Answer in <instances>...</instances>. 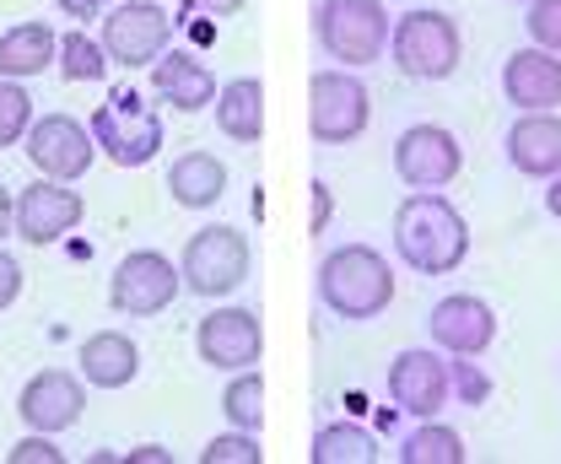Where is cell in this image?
<instances>
[{
  "label": "cell",
  "mask_w": 561,
  "mask_h": 464,
  "mask_svg": "<svg viewBox=\"0 0 561 464\" xmlns=\"http://www.w3.org/2000/svg\"><path fill=\"white\" fill-rule=\"evenodd\" d=\"M400 464H465V438H459L454 427H443V421L426 416L416 432L405 438Z\"/></svg>",
  "instance_id": "d4e9b609"
},
{
  "label": "cell",
  "mask_w": 561,
  "mask_h": 464,
  "mask_svg": "<svg viewBox=\"0 0 561 464\" xmlns=\"http://www.w3.org/2000/svg\"><path fill=\"white\" fill-rule=\"evenodd\" d=\"M151 92L168 103V109H184V114H201L216 103V76L206 60L184 55V49H168L157 66H151Z\"/></svg>",
  "instance_id": "d6986e66"
},
{
  "label": "cell",
  "mask_w": 561,
  "mask_h": 464,
  "mask_svg": "<svg viewBox=\"0 0 561 464\" xmlns=\"http://www.w3.org/2000/svg\"><path fill=\"white\" fill-rule=\"evenodd\" d=\"M179 275H184V292H195V297H227L249 275V238L238 227H227V222L201 227L184 244Z\"/></svg>",
  "instance_id": "52a82bcc"
},
{
  "label": "cell",
  "mask_w": 561,
  "mask_h": 464,
  "mask_svg": "<svg viewBox=\"0 0 561 464\" xmlns=\"http://www.w3.org/2000/svg\"><path fill=\"white\" fill-rule=\"evenodd\" d=\"M16 297H22V265H16V260L0 249V314H5Z\"/></svg>",
  "instance_id": "d6a6232c"
},
{
  "label": "cell",
  "mask_w": 561,
  "mask_h": 464,
  "mask_svg": "<svg viewBox=\"0 0 561 464\" xmlns=\"http://www.w3.org/2000/svg\"><path fill=\"white\" fill-rule=\"evenodd\" d=\"M130 464H173V454H168V449H157V443H146V449L130 454Z\"/></svg>",
  "instance_id": "74e56055"
},
{
  "label": "cell",
  "mask_w": 561,
  "mask_h": 464,
  "mask_svg": "<svg viewBox=\"0 0 561 464\" xmlns=\"http://www.w3.org/2000/svg\"><path fill=\"white\" fill-rule=\"evenodd\" d=\"M66 16H76V22H98L103 11H108V0H55Z\"/></svg>",
  "instance_id": "836d02e7"
},
{
  "label": "cell",
  "mask_w": 561,
  "mask_h": 464,
  "mask_svg": "<svg viewBox=\"0 0 561 464\" xmlns=\"http://www.w3.org/2000/svg\"><path fill=\"white\" fill-rule=\"evenodd\" d=\"M16 410H22V421L33 427V432H66L81 421V410H87V384L66 373V367H44V373H33L27 384H22V395H16Z\"/></svg>",
  "instance_id": "9a60e30c"
},
{
  "label": "cell",
  "mask_w": 561,
  "mask_h": 464,
  "mask_svg": "<svg viewBox=\"0 0 561 464\" xmlns=\"http://www.w3.org/2000/svg\"><path fill=\"white\" fill-rule=\"evenodd\" d=\"M221 416H227V427H243V432H260L265 427V378L254 367L232 373V384L221 395Z\"/></svg>",
  "instance_id": "484cf974"
},
{
  "label": "cell",
  "mask_w": 561,
  "mask_h": 464,
  "mask_svg": "<svg viewBox=\"0 0 561 464\" xmlns=\"http://www.w3.org/2000/svg\"><path fill=\"white\" fill-rule=\"evenodd\" d=\"M502 92H507V103H513L518 114H529V109H557L561 103V60L551 49H540V44L507 55Z\"/></svg>",
  "instance_id": "ac0fdd59"
},
{
  "label": "cell",
  "mask_w": 561,
  "mask_h": 464,
  "mask_svg": "<svg viewBox=\"0 0 561 464\" xmlns=\"http://www.w3.org/2000/svg\"><path fill=\"white\" fill-rule=\"evenodd\" d=\"M210 109H216V125L227 140H238V146L265 140V81L260 76H238V81L216 87Z\"/></svg>",
  "instance_id": "44dd1931"
},
{
  "label": "cell",
  "mask_w": 561,
  "mask_h": 464,
  "mask_svg": "<svg viewBox=\"0 0 561 464\" xmlns=\"http://www.w3.org/2000/svg\"><path fill=\"white\" fill-rule=\"evenodd\" d=\"M524 27H529V38H535L540 49L561 55V0H529Z\"/></svg>",
  "instance_id": "f546056e"
},
{
  "label": "cell",
  "mask_w": 561,
  "mask_h": 464,
  "mask_svg": "<svg viewBox=\"0 0 561 464\" xmlns=\"http://www.w3.org/2000/svg\"><path fill=\"white\" fill-rule=\"evenodd\" d=\"M168 190H173V200L184 211H210L216 200L227 195V162L210 157V151H184L168 168Z\"/></svg>",
  "instance_id": "603a6c76"
},
{
  "label": "cell",
  "mask_w": 561,
  "mask_h": 464,
  "mask_svg": "<svg viewBox=\"0 0 561 464\" xmlns=\"http://www.w3.org/2000/svg\"><path fill=\"white\" fill-rule=\"evenodd\" d=\"M389 55L411 81H443L465 55L459 22L448 11H411L389 27Z\"/></svg>",
  "instance_id": "277c9868"
},
{
  "label": "cell",
  "mask_w": 561,
  "mask_h": 464,
  "mask_svg": "<svg viewBox=\"0 0 561 464\" xmlns=\"http://www.w3.org/2000/svg\"><path fill=\"white\" fill-rule=\"evenodd\" d=\"M373 125V98L362 76L346 70H313L308 81V131L319 146H351L356 135Z\"/></svg>",
  "instance_id": "8992f818"
},
{
  "label": "cell",
  "mask_w": 561,
  "mask_h": 464,
  "mask_svg": "<svg viewBox=\"0 0 561 464\" xmlns=\"http://www.w3.org/2000/svg\"><path fill=\"white\" fill-rule=\"evenodd\" d=\"M87 131H92L98 151H103L114 168H146V162L162 151V120H157V109L140 98L136 87H114V92L92 109Z\"/></svg>",
  "instance_id": "3957f363"
},
{
  "label": "cell",
  "mask_w": 561,
  "mask_h": 464,
  "mask_svg": "<svg viewBox=\"0 0 561 464\" xmlns=\"http://www.w3.org/2000/svg\"><path fill=\"white\" fill-rule=\"evenodd\" d=\"M5 464H66V454L49 443V432H33V438H22V443L5 454Z\"/></svg>",
  "instance_id": "1f68e13d"
},
{
  "label": "cell",
  "mask_w": 561,
  "mask_h": 464,
  "mask_svg": "<svg viewBox=\"0 0 561 464\" xmlns=\"http://www.w3.org/2000/svg\"><path fill=\"white\" fill-rule=\"evenodd\" d=\"M459 168H465V146L443 125H411L394 140V173L411 190H443L459 179Z\"/></svg>",
  "instance_id": "7c38bea8"
},
{
  "label": "cell",
  "mask_w": 561,
  "mask_h": 464,
  "mask_svg": "<svg viewBox=\"0 0 561 464\" xmlns=\"http://www.w3.org/2000/svg\"><path fill=\"white\" fill-rule=\"evenodd\" d=\"M265 449H260V432H243V427H227L221 438H210L201 464H260Z\"/></svg>",
  "instance_id": "f1b7e54d"
},
{
  "label": "cell",
  "mask_w": 561,
  "mask_h": 464,
  "mask_svg": "<svg viewBox=\"0 0 561 464\" xmlns=\"http://www.w3.org/2000/svg\"><path fill=\"white\" fill-rule=\"evenodd\" d=\"M518 5H529V0H518Z\"/></svg>",
  "instance_id": "ab89813d"
},
{
  "label": "cell",
  "mask_w": 561,
  "mask_h": 464,
  "mask_svg": "<svg viewBox=\"0 0 561 464\" xmlns=\"http://www.w3.org/2000/svg\"><path fill=\"white\" fill-rule=\"evenodd\" d=\"M76 362H81V378H87V384H98V389H125V384H136V373H140V346L125 330H98L81 340Z\"/></svg>",
  "instance_id": "ffe728a7"
},
{
  "label": "cell",
  "mask_w": 561,
  "mask_h": 464,
  "mask_svg": "<svg viewBox=\"0 0 561 464\" xmlns=\"http://www.w3.org/2000/svg\"><path fill=\"white\" fill-rule=\"evenodd\" d=\"M378 460V443L367 427L356 421H335L313 438V464H373Z\"/></svg>",
  "instance_id": "cb8c5ba5"
},
{
  "label": "cell",
  "mask_w": 561,
  "mask_h": 464,
  "mask_svg": "<svg viewBox=\"0 0 561 464\" xmlns=\"http://www.w3.org/2000/svg\"><path fill=\"white\" fill-rule=\"evenodd\" d=\"M330 211H335V200H330V190H324V179H313V233H324V222H330Z\"/></svg>",
  "instance_id": "e575fe53"
},
{
  "label": "cell",
  "mask_w": 561,
  "mask_h": 464,
  "mask_svg": "<svg viewBox=\"0 0 561 464\" xmlns=\"http://www.w3.org/2000/svg\"><path fill=\"white\" fill-rule=\"evenodd\" d=\"M11 233H16V195L0 184V244H5Z\"/></svg>",
  "instance_id": "8d00e7d4"
},
{
  "label": "cell",
  "mask_w": 561,
  "mask_h": 464,
  "mask_svg": "<svg viewBox=\"0 0 561 464\" xmlns=\"http://www.w3.org/2000/svg\"><path fill=\"white\" fill-rule=\"evenodd\" d=\"M507 162L524 179H551L561 173V114L557 109H529L507 131Z\"/></svg>",
  "instance_id": "e0dca14e"
},
{
  "label": "cell",
  "mask_w": 561,
  "mask_h": 464,
  "mask_svg": "<svg viewBox=\"0 0 561 464\" xmlns=\"http://www.w3.org/2000/svg\"><path fill=\"white\" fill-rule=\"evenodd\" d=\"M195 351L201 362L216 373H243L260 362L265 351V330H260V314L254 308H210L195 330Z\"/></svg>",
  "instance_id": "8fae6325"
},
{
  "label": "cell",
  "mask_w": 561,
  "mask_h": 464,
  "mask_svg": "<svg viewBox=\"0 0 561 464\" xmlns=\"http://www.w3.org/2000/svg\"><path fill=\"white\" fill-rule=\"evenodd\" d=\"M389 27L394 22L378 0H324L313 11V33L341 66H373L389 49Z\"/></svg>",
  "instance_id": "5b68a950"
},
{
  "label": "cell",
  "mask_w": 561,
  "mask_h": 464,
  "mask_svg": "<svg viewBox=\"0 0 561 464\" xmlns=\"http://www.w3.org/2000/svg\"><path fill=\"white\" fill-rule=\"evenodd\" d=\"M60 70L66 81H103L108 76V49L92 33H66L60 38Z\"/></svg>",
  "instance_id": "4316f807"
},
{
  "label": "cell",
  "mask_w": 561,
  "mask_h": 464,
  "mask_svg": "<svg viewBox=\"0 0 561 464\" xmlns=\"http://www.w3.org/2000/svg\"><path fill=\"white\" fill-rule=\"evenodd\" d=\"M22 146H27V162H33L44 179H66V184H76V179L92 168V157H98L92 131H87L81 120H70V114L33 120L27 135H22Z\"/></svg>",
  "instance_id": "30bf717a"
},
{
  "label": "cell",
  "mask_w": 561,
  "mask_h": 464,
  "mask_svg": "<svg viewBox=\"0 0 561 464\" xmlns=\"http://www.w3.org/2000/svg\"><path fill=\"white\" fill-rule=\"evenodd\" d=\"M55 60H60V38H55L49 22H22V27L0 33V76L27 81V76L49 70Z\"/></svg>",
  "instance_id": "7402d4cb"
},
{
  "label": "cell",
  "mask_w": 561,
  "mask_h": 464,
  "mask_svg": "<svg viewBox=\"0 0 561 464\" xmlns=\"http://www.w3.org/2000/svg\"><path fill=\"white\" fill-rule=\"evenodd\" d=\"M184 11H201V16H232L243 11V0H179Z\"/></svg>",
  "instance_id": "d590c367"
},
{
  "label": "cell",
  "mask_w": 561,
  "mask_h": 464,
  "mask_svg": "<svg viewBox=\"0 0 561 464\" xmlns=\"http://www.w3.org/2000/svg\"><path fill=\"white\" fill-rule=\"evenodd\" d=\"M33 125V98H27V87L22 81H0V146H16L22 135Z\"/></svg>",
  "instance_id": "83f0119b"
},
{
  "label": "cell",
  "mask_w": 561,
  "mask_h": 464,
  "mask_svg": "<svg viewBox=\"0 0 561 464\" xmlns=\"http://www.w3.org/2000/svg\"><path fill=\"white\" fill-rule=\"evenodd\" d=\"M546 211L561 222V173H551V190H546Z\"/></svg>",
  "instance_id": "f35d334b"
},
{
  "label": "cell",
  "mask_w": 561,
  "mask_h": 464,
  "mask_svg": "<svg viewBox=\"0 0 561 464\" xmlns=\"http://www.w3.org/2000/svg\"><path fill=\"white\" fill-rule=\"evenodd\" d=\"M394 254L416 275H454L470 254V222L437 190H421L394 211Z\"/></svg>",
  "instance_id": "6da1fadb"
},
{
  "label": "cell",
  "mask_w": 561,
  "mask_h": 464,
  "mask_svg": "<svg viewBox=\"0 0 561 464\" xmlns=\"http://www.w3.org/2000/svg\"><path fill=\"white\" fill-rule=\"evenodd\" d=\"M319 297L341 319H378L394 303V270L367 244H341L319 265Z\"/></svg>",
  "instance_id": "7a4b0ae2"
},
{
  "label": "cell",
  "mask_w": 561,
  "mask_h": 464,
  "mask_svg": "<svg viewBox=\"0 0 561 464\" xmlns=\"http://www.w3.org/2000/svg\"><path fill=\"white\" fill-rule=\"evenodd\" d=\"M432 340L437 351L448 357H486L491 340H496V314H491L486 297H470V292H454L432 308Z\"/></svg>",
  "instance_id": "2e32d148"
},
{
  "label": "cell",
  "mask_w": 561,
  "mask_h": 464,
  "mask_svg": "<svg viewBox=\"0 0 561 464\" xmlns=\"http://www.w3.org/2000/svg\"><path fill=\"white\" fill-rule=\"evenodd\" d=\"M448 378H454V395L465 399V405H481V399L491 395V384H486V373L476 367V357H459V362L448 367Z\"/></svg>",
  "instance_id": "4dcf8cb0"
},
{
  "label": "cell",
  "mask_w": 561,
  "mask_h": 464,
  "mask_svg": "<svg viewBox=\"0 0 561 464\" xmlns=\"http://www.w3.org/2000/svg\"><path fill=\"white\" fill-rule=\"evenodd\" d=\"M103 22V49H108V66H157L168 55V38H173V16L157 5V0H125V5H108Z\"/></svg>",
  "instance_id": "ba28073f"
},
{
  "label": "cell",
  "mask_w": 561,
  "mask_h": 464,
  "mask_svg": "<svg viewBox=\"0 0 561 464\" xmlns=\"http://www.w3.org/2000/svg\"><path fill=\"white\" fill-rule=\"evenodd\" d=\"M81 211L87 205L66 179H38L16 195V238L33 244V249H49V244H60L66 233L81 227Z\"/></svg>",
  "instance_id": "4fadbf2b"
},
{
  "label": "cell",
  "mask_w": 561,
  "mask_h": 464,
  "mask_svg": "<svg viewBox=\"0 0 561 464\" xmlns=\"http://www.w3.org/2000/svg\"><path fill=\"white\" fill-rule=\"evenodd\" d=\"M454 395V378H448V362L426 346H411L389 362V399L405 410V416H437Z\"/></svg>",
  "instance_id": "5bb4252c"
},
{
  "label": "cell",
  "mask_w": 561,
  "mask_h": 464,
  "mask_svg": "<svg viewBox=\"0 0 561 464\" xmlns=\"http://www.w3.org/2000/svg\"><path fill=\"white\" fill-rule=\"evenodd\" d=\"M184 292V275L168 254L157 249H136L114 265V281H108V303L114 314H130V319H151L162 308H173V297Z\"/></svg>",
  "instance_id": "9c48e42d"
}]
</instances>
